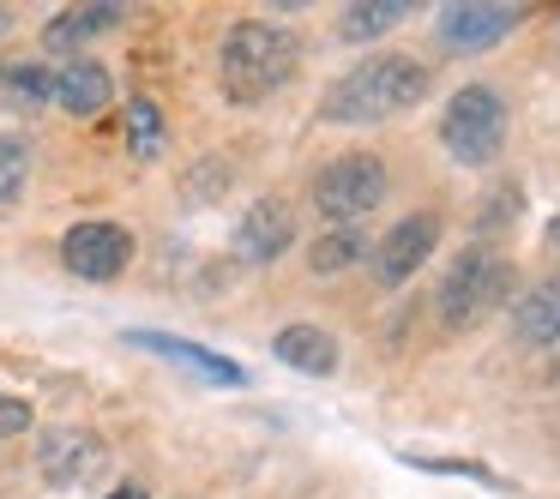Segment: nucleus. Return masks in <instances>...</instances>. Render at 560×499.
<instances>
[{
    "label": "nucleus",
    "mask_w": 560,
    "mask_h": 499,
    "mask_svg": "<svg viewBox=\"0 0 560 499\" xmlns=\"http://www.w3.org/2000/svg\"><path fill=\"white\" fill-rule=\"evenodd\" d=\"M31 427V403L25 397H0V439H13Z\"/></svg>",
    "instance_id": "21"
},
{
    "label": "nucleus",
    "mask_w": 560,
    "mask_h": 499,
    "mask_svg": "<svg viewBox=\"0 0 560 499\" xmlns=\"http://www.w3.org/2000/svg\"><path fill=\"white\" fill-rule=\"evenodd\" d=\"M440 247V217L434 211H416V217H404L398 229L386 235V241L374 247V271L380 283H410L416 265H422L428 253Z\"/></svg>",
    "instance_id": "8"
},
{
    "label": "nucleus",
    "mask_w": 560,
    "mask_h": 499,
    "mask_svg": "<svg viewBox=\"0 0 560 499\" xmlns=\"http://www.w3.org/2000/svg\"><path fill=\"white\" fill-rule=\"evenodd\" d=\"M410 19V0H374V7H350L343 13V37L362 43V37H380V31L404 25Z\"/></svg>",
    "instance_id": "16"
},
{
    "label": "nucleus",
    "mask_w": 560,
    "mask_h": 499,
    "mask_svg": "<svg viewBox=\"0 0 560 499\" xmlns=\"http://www.w3.org/2000/svg\"><path fill=\"white\" fill-rule=\"evenodd\" d=\"M512 25H518L512 7H446V13H440V37H446L452 49H464V55L494 49Z\"/></svg>",
    "instance_id": "11"
},
{
    "label": "nucleus",
    "mask_w": 560,
    "mask_h": 499,
    "mask_svg": "<svg viewBox=\"0 0 560 499\" xmlns=\"http://www.w3.org/2000/svg\"><path fill=\"white\" fill-rule=\"evenodd\" d=\"M506 295H512V265L488 247H470L440 283V319H446V331H464L476 319H488L494 307H506Z\"/></svg>",
    "instance_id": "3"
},
{
    "label": "nucleus",
    "mask_w": 560,
    "mask_h": 499,
    "mask_svg": "<svg viewBox=\"0 0 560 499\" xmlns=\"http://www.w3.org/2000/svg\"><path fill=\"white\" fill-rule=\"evenodd\" d=\"M109 97H115L109 73H103L97 61H73V67H61V73H55V97H49V103H61L67 115L91 121V115H97Z\"/></svg>",
    "instance_id": "12"
},
{
    "label": "nucleus",
    "mask_w": 560,
    "mask_h": 499,
    "mask_svg": "<svg viewBox=\"0 0 560 499\" xmlns=\"http://www.w3.org/2000/svg\"><path fill=\"white\" fill-rule=\"evenodd\" d=\"M380 199H386V163L380 157H338L331 169H319V181H314V205L338 223L368 217Z\"/></svg>",
    "instance_id": "5"
},
{
    "label": "nucleus",
    "mask_w": 560,
    "mask_h": 499,
    "mask_svg": "<svg viewBox=\"0 0 560 499\" xmlns=\"http://www.w3.org/2000/svg\"><path fill=\"white\" fill-rule=\"evenodd\" d=\"M0 97L37 109V103L55 97V73H43V67H7V73H0Z\"/></svg>",
    "instance_id": "18"
},
{
    "label": "nucleus",
    "mask_w": 560,
    "mask_h": 499,
    "mask_svg": "<svg viewBox=\"0 0 560 499\" xmlns=\"http://www.w3.org/2000/svg\"><path fill=\"white\" fill-rule=\"evenodd\" d=\"M7 31H13V13H0V37H7Z\"/></svg>",
    "instance_id": "24"
},
{
    "label": "nucleus",
    "mask_w": 560,
    "mask_h": 499,
    "mask_svg": "<svg viewBox=\"0 0 560 499\" xmlns=\"http://www.w3.org/2000/svg\"><path fill=\"white\" fill-rule=\"evenodd\" d=\"M61 259L73 277L85 283H109L127 271V259H133V235L121 229V223H73L61 241Z\"/></svg>",
    "instance_id": "6"
},
{
    "label": "nucleus",
    "mask_w": 560,
    "mask_h": 499,
    "mask_svg": "<svg viewBox=\"0 0 560 499\" xmlns=\"http://www.w3.org/2000/svg\"><path fill=\"white\" fill-rule=\"evenodd\" d=\"M109 499H151V494H145V487H139V482H127V487H115Z\"/></svg>",
    "instance_id": "22"
},
{
    "label": "nucleus",
    "mask_w": 560,
    "mask_h": 499,
    "mask_svg": "<svg viewBox=\"0 0 560 499\" xmlns=\"http://www.w3.org/2000/svg\"><path fill=\"white\" fill-rule=\"evenodd\" d=\"M368 253V241L362 235H350V229H338V235H326V241L307 253V265L314 271H343V265H355V259Z\"/></svg>",
    "instance_id": "19"
},
{
    "label": "nucleus",
    "mask_w": 560,
    "mask_h": 499,
    "mask_svg": "<svg viewBox=\"0 0 560 499\" xmlns=\"http://www.w3.org/2000/svg\"><path fill=\"white\" fill-rule=\"evenodd\" d=\"M295 73V37L278 25H259V19H242V25H230V37H223V55H218V85L230 103H242V109H254V103H266L271 91H283Z\"/></svg>",
    "instance_id": "1"
},
{
    "label": "nucleus",
    "mask_w": 560,
    "mask_h": 499,
    "mask_svg": "<svg viewBox=\"0 0 560 499\" xmlns=\"http://www.w3.org/2000/svg\"><path fill=\"white\" fill-rule=\"evenodd\" d=\"M127 19V7H79V13H61L49 19V31H43V43H49L55 55H73L85 49L91 37H103V31H115Z\"/></svg>",
    "instance_id": "14"
},
{
    "label": "nucleus",
    "mask_w": 560,
    "mask_h": 499,
    "mask_svg": "<svg viewBox=\"0 0 560 499\" xmlns=\"http://www.w3.org/2000/svg\"><path fill=\"white\" fill-rule=\"evenodd\" d=\"M548 241H555V247H560V217H555V223H548Z\"/></svg>",
    "instance_id": "23"
},
{
    "label": "nucleus",
    "mask_w": 560,
    "mask_h": 499,
    "mask_svg": "<svg viewBox=\"0 0 560 499\" xmlns=\"http://www.w3.org/2000/svg\"><path fill=\"white\" fill-rule=\"evenodd\" d=\"M422 91H428V67L404 61V55H374V61H362L355 73H343L326 91L319 115L343 127H368V121H386V115L422 103Z\"/></svg>",
    "instance_id": "2"
},
{
    "label": "nucleus",
    "mask_w": 560,
    "mask_h": 499,
    "mask_svg": "<svg viewBox=\"0 0 560 499\" xmlns=\"http://www.w3.org/2000/svg\"><path fill=\"white\" fill-rule=\"evenodd\" d=\"M512 325H518L524 343H555L560 337V271L542 277L530 295H524L518 313H512Z\"/></svg>",
    "instance_id": "15"
},
{
    "label": "nucleus",
    "mask_w": 560,
    "mask_h": 499,
    "mask_svg": "<svg viewBox=\"0 0 560 499\" xmlns=\"http://www.w3.org/2000/svg\"><path fill=\"white\" fill-rule=\"evenodd\" d=\"M290 247H295V211L283 205V199H259L242 217V229H235V253H242L247 265H271V259H283Z\"/></svg>",
    "instance_id": "9"
},
{
    "label": "nucleus",
    "mask_w": 560,
    "mask_h": 499,
    "mask_svg": "<svg viewBox=\"0 0 560 499\" xmlns=\"http://www.w3.org/2000/svg\"><path fill=\"white\" fill-rule=\"evenodd\" d=\"M271 349H278V361H290L295 373H314V379L338 367V343L319 325H283L278 337H271Z\"/></svg>",
    "instance_id": "13"
},
{
    "label": "nucleus",
    "mask_w": 560,
    "mask_h": 499,
    "mask_svg": "<svg viewBox=\"0 0 560 499\" xmlns=\"http://www.w3.org/2000/svg\"><path fill=\"white\" fill-rule=\"evenodd\" d=\"M127 343H139V349H151V355H163V361H182V367H194L199 379H211V385H242V367L230 361V355H218V349H206V343H187V337H170V331H127Z\"/></svg>",
    "instance_id": "10"
},
{
    "label": "nucleus",
    "mask_w": 560,
    "mask_h": 499,
    "mask_svg": "<svg viewBox=\"0 0 560 499\" xmlns=\"http://www.w3.org/2000/svg\"><path fill=\"white\" fill-rule=\"evenodd\" d=\"M500 139H506V103L488 85H464L440 115V145L458 163H488L500 151Z\"/></svg>",
    "instance_id": "4"
},
{
    "label": "nucleus",
    "mask_w": 560,
    "mask_h": 499,
    "mask_svg": "<svg viewBox=\"0 0 560 499\" xmlns=\"http://www.w3.org/2000/svg\"><path fill=\"white\" fill-rule=\"evenodd\" d=\"M25 175H31V151L19 139H0V205H13L25 193Z\"/></svg>",
    "instance_id": "20"
},
{
    "label": "nucleus",
    "mask_w": 560,
    "mask_h": 499,
    "mask_svg": "<svg viewBox=\"0 0 560 499\" xmlns=\"http://www.w3.org/2000/svg\"><path fill=\"white\" fill-rule=\"evenodd\" d=\"M127 145H133V157H158L163 151V109L151 97L127 103Z\"/></svg>",
    "instance_id": "17"
},
{
    "label": "nucleus",
    "mask_w": 560,
    "mask_h": 499,
    "mask_svg": "<svg viewBox=\"0 0 560 499\" xmlns=\"http://www.w3.org/2000/svg\"><path fill=\"white\" fill-rule=\"evenodd\" d=\"M103 463H109V451H103V439L85 433V427H55L37 451V470L49 487H79V482H91V475H103Z\"/></svg>",
    "instance_id": "7"
}]
</instances>
